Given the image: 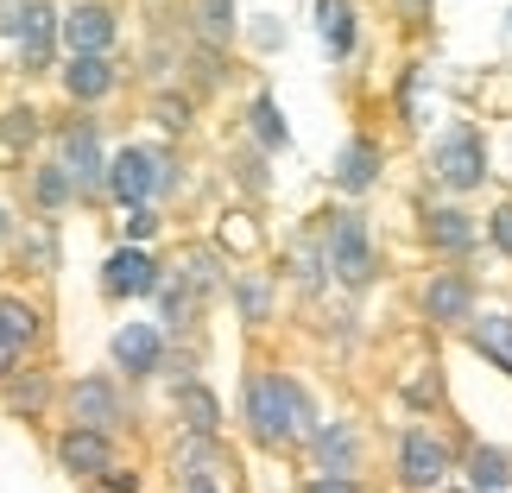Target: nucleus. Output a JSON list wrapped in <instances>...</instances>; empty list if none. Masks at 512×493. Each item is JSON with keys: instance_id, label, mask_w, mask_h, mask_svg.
Here are the masks:
<instances>
[{"instance_id": "nucleus-22", "label": "nucleus", "mask_w": 512, "mask_h": 493, "mask_svg": "<svg viewBox=\"0 0 512 493\" xmlns=\"http://www.w3.org/2000/svg\"><path fill=\"white\" fill-rule=\"evenodd\" d=\"M468 487L475 493H506L512 487V456L506 449H468Z\"/></svg>"}, {"instance_id": "nucleus-20", "label": "nucleus", "mask_w": 512, "mask_h": 493, "mask_svg": "<svg viewBox=\"0 0 512 493\" xmlns=\"http://www.w3.org/2000/svg\"><path fill=\"white\" fill-rule=\"evenodd\" d=\"M317 38L336 64L354 57V0H317Z\"/></svg>"}, {"instance_id": "nucleus-19", "label": "nucleus", "mask_w": 512, "mask_h": 493, "mask_svg": "<svg viewBox=\"0 0 512 493\" xmlns=\"http://www.w3.org/2000/svg\"><path fill=\"white\" fill-rule=\"evenodd\" d=\"M184 19H190V38H196V45H215V51H222L228 38L241 32V19H234V0H190Z\"/></svg>"}, {"instance_id": "nucleus-16", "label": "nucleus", "mask_w": 512, "mask_h": 493, "mask_svg": "<svg viewBox=\"0 0 512 493\" xmlns=\"http://www.w3.org/2000/svg\"><path fill=\"white\" fill-rule=\"evenodd\" d=\"M64 95L70 102H102V95H114V83H121V70H114L108 51H89V57H70L64 70Z\"/></svg>"}, {"instance_id": "nucleus-12", "label": "nucleus", "mask_w": 512, "mask_h": 493, "mask_svg": "<svg viewBox=\"0 0 512 493\" xmlns=\"http://www.w3.org/2000/svg\"><path fill=\"white\" fill-rule=\"evenodd\" d=\"M57 462H64L70 475H83V481H102L108 468H114V443H108V430L70 424L64 437H57Z\"/></svg>"}, {"instance_id": "nucleus-38", "label": "nucleus", "mask_w": 512, "mask_h": 493, "mask_svg": "<svg viewBox=\"0 0 512 493\" xmlns=\"http://www.w3.org/2000/svg\"><path fill=\"white\" fill-rule=\"evenodd\" d=\"M506 38H512V19H506Z\"/></svg>"}, {"instance_id": "nucleus-35", "label": "nucleus", "mask_w": 512, "mask_h": 493, "mask_svg": "<svg viewBox=\"0 0 512 493\" xmlns=\"http://www.w3.org/2000/svg\"><path fill=\"white\" fill-rule=\"evenodd\" d=\"M13 367H19V348H13V342H0V380H13Z\"/></svg>"}, {"instance_id": "nucleus-18", "label": "nucleus", "mask_w": 512, "mask_h": 493, "mask_svg": "<svg viewBox=\"0 0 512 493\" xmlns=\"http://www.w3.org/2000/svg\"><path fill=\"white\" fill-rule=\"evenodd\" d=\"M177 418H184L190 437H222V399H215L203 380H184V386H177Z\"/></svg>"}, {"instance_id": "nucleus-23", "label": "nucleus", "mask_w": 512, "mask_h": 493, "mask_svg": "<svg viewBox=\"0 0 512 493\" xmlns=\"http://www.w3.org/2000/svg\"><path fill=\"white\" fill-rule=\"evenodd\" d=\"M247 127H253V140H260V152H285V146H291V127H285V114H279V102H272L266 89L253 95Z\"/></svg>"}, {"instance_id": "nucleus-1", "label": "nucleus", "mask_w": 512, "mask_h": 493, "mask_svg": "<svg viewBox=\"0 0 512 493\" xmlns=\"http://www.w3.org/2000/svg\"><path fill=\"white\" fill-rule=\"evenodd\" d=\"M241 418L253 430V443H266V449H291V443H304L310 430H317V405H310V392L291 380V373H247V392H241Z\"/></svg>"}, {"instance_id": "nucleus-15", "label": "nucleus", "mask_w": 512, "mask_h": 493, "mask_svg": "<svg viewBox=\"0 0 512 493\" xmlns=\"http://www.w3.org/2000/svg\"><path fill=\"white\" fill-rule=\"evenodd\" d=\"M380 165H386V152H380V140H361V133H354V140L336 152V190L342 196H367L373 184H380Z\"/></svg>"}, {"instance_id": "nucleus-11", "label": "nucleus", "mask_w": 512, "mask_h": 493, "mask_svg": "<svg viewBox=\"0 0 512 493\" xmlns=\"http://www.w3.org/2000/svg\"><path fill=\"white\" fill-rule=\"evenodd\" d=\"M418 304L437 329H462V323H475V279L468 272H430Z\"/></svg>"}, {"instance_id": "nucleus-5", "label": "nucleus", "mask_w": 512, "mask_h": 493, "mask_svg": "<svg viewBox=\"0 0 512 493\" xmlns=\"http://www.w3.org/2000/svg\"><path fill=\"white\" fill-rule=\"evenodd\" d=\"M0 32L19 38V70L38 76V70H51V57H57L64 13H51V0H19V7H0Z\"/></svg>"}, {"instance_id": "nucleus-32", "label": "nucleus", "mask_w": 512, "mask_h": 493, "mask_svg": "<svg viewBox=\"0 0 512 493\" xmlns=\"http://www.w3.org/2000/svg\"><path fill=\"white\" fill-rule=\"evenodd\" d=\"M304 493H361V481H354V475H310Z\"/></svg>"}, {"instance_id": "nucleus-4", "label": "nucleus", "mask_w": 512, "mask_h": 493, "mask_svg": "<svg viewBox=\"0 0 512 493\" xmlns=\"http://www.w3.org/2000/svg\"><path fill=\"white\" fill-rule=\"evenodd\" d=\"M430 177H437L443 190H481L487 184V140H481V127H443L437 133V146H430Z\"/></svg>"}, {"instance_id": "nucleus-3", "label": "nucleus", "mask_w": 512, "mask_h": 493, "mask_svg": "<svg viewBox=\"0 0 512 493\" xmlns=\"http://www.w3.org/2000/svg\"><path fill=\"white\" fill-rule=\"evenodd\" d=\"M171 190V152L165 146H121L108 159V196L121 209H140Z\"/></svg>"}, {"instance_id": "nucleus-10", "label": "nucleus", "mask_w": 512, "mask_h": 493, "mask_svg": "<svg viewBox=\"0 0 512 493\" xmlns=\"http://www.w3.org/2000/svg\"><path fill=\"white\" fill-rule=\"evenodd\" d=\"M114 38H121V19H114V7H102V0H76V7H64V51H70V57L114 51Z\"/></svg>"}, {"instance_id": "nucleus-36", "label": "nucleus", "mask_w": 512, "mask_h": 493, "mask_svg": "<svg viewBox=\"0 0 512 493\" xmlns=\"http://www.w3.org/2000/svg\"><path fill=\"white\" fill-rule=\"evenodd\" d=\"M399 13L411 19V26H418V19H430V0H399Z\"/></svg>"}, {"instance_id": "nucleus-30", "label": "nucleus", "mask_w": 512, "mask_h": 493, "mask_svg": "<svg viewBox=\"0 0 512 493\" xmlns=\"http://www.w3.org/2000/svg\"><path fill=\"white\" fill-rule=\"evenodd\" d=\"M487 241H494V253L512 260V203H494V215H487Z\"/></svg>"}, {"instance_id": "nucleus-21", "label": "nucleus", "mask_w": 512, "mask_h": 493, "mask_svg": "<svg viewBox=\"0 0 512 493\" xmlns=\"http://www.w3.org/2000/svg\"><path fill=\"white\" fill-rule=\"evenodd\" d=\"M76 196H83V184H76V177H70V165H64V159H57V165H38V171H32V203L45 209V215L70 209Z\"/></svg>"}, {"instance_id": "nucleus-29", "label": "nucleus", "mask_w": 512, "mask_h": 493, "mask_svg": "<svg viewBox=\"0 0 512 493\" xmlns=\"http://www.w3.org/2000/svg\"><path fill=\"white\" fill-rule=\"evenodd\" d=\"M190 108H196L190 95H152V121H159L165 133H184L190 127Z\"/></svg>"}, {"instance_id": "nucleus-25", "label": "nucleus", "mask_w": 512, "mask_h": 493, "mask_svg": "<svg viewBox=\"0 0 512 493\" xmlns=\"http://www.w3.org/2000/svg\"><path fill=\"white\" fill-rule=\"evenodd\" d=\"M468 342H475V354H487L500 373H512V317H481V323H468Z\"/></svg>"}, {"instance_id": "nucleus-28", "label": "nucleus", "mask_w": 512, "mask_h": 493, "mask_svg": "<svg viewBox=\"0 0 512 493\" xmlns=\"http://www.w3.org/2000/svg\"><path fill=\"white\" fill-rule=\"evenodd\" d=\"M241 310H247V323L272 317V279H266V272H247V279H241Z\"/></svg>"}, {"instance_id": "nucleus-17", "label": "nucleus", "mask_w": 512, "mask_h": 493, "mask_svg": "<svg viewBox=\"0 0 512 493\" xmlns=\"http://www.w3.org/2000/svg\"><path fill=\"white\" fill-rule=\"evenodd\" d=\"M304 443H310V462H317V475H354V468H361V443H354L348 424H317Z\"/></svg>"}, {"instance_id": "nucleus-7", "label": "nucleus", "mask_w": 512, "mask_h": 493, "mask_svg": "<svg viewBox=\"0 0 512 493\" xmlns=\"http://www.w3.org/2000/svg\"><path fill=\"white\" fill-rule=\"evenodd\" d=\"M159 285H165V266L152 260L140 241H127V247L108 253V266H102V291H108V298H146V291H159Z\"/></svg>"}, {"instance_id": "nucleus-8", "label": "nucleus", "mask_w": 512, "mask_h": 493, "mask_svg": "<svg viewBox=\"0 0 512 493\" xmlns=\"http://www.w3.org/2000/svg\"><path fill=\"white\" fill-rule=\"evenodd\" d=\"M57 152H64L70 177L83 184V196L108 190V152H102V127H95V121H70L64 133H57Z\"/></svg>"}, {"instance_id": "nucleus-14", "label": "nucleus", "mask_w": 512, "mask_h": 493, "mask_svg": "<svg viewBox=\"0 0 512 493\" xmlns=\"http://www.w3.org/2000/svg\"><path fill=\"white\" fill-rule=\"evenodd\" d=\"M114 367L133 373V380H152V373L165 367V342H159V329H152V323H127V329H114Z\"/></svg>"}, {"instance_id": "nucleus-6", "label": "nucleus", "mask_w": 512, "mask_h": 493, "mask_svg": "<svg viewBox=\"0 0 512 493\" xmlns=\"http://www.w3.org/2000/svg\"><path fill=\"white\" fill-rule=\"evenodd\" d=\"M399 481L411 493H437L449 481V443L437 430H405L399 437Z\"/></svg>"}, {"instance_id": "nucleus-27", "label": "nucleus", "mask_w": 512, "mask_h": 493, "mask_svg": "<svg viewBox=\"0 0 512 493\" xmlns=\"http://www.w3.org/2000/svg\"><path fill=\"white\" fill-rule=\"evenodd\" d=\"M38 121H45L38 108H7V114H0V146H7V152H26L38 133H45Z\"/></svg>"}, {"instance_id": "nucleus-37", "label": "nucleus", "mask_w": 512, "mask_h": 493, "mask_svg": "<svg viewBox=\"0 0 512 493\" xmlns=\"http://www.w3.org/2000/svg\"><path fill=\"white\" fill-rule=\"evenodd\" d=\"M0 234H7V209H0Z\"/></svg>"}, {"instance_id": "nucleus-9", "label": "nucleus", "mask_w": 512, "mask_h": 493, "mask_svg": "<svg viewBox=\"0 0 512 493\" xmlns=\"http://www.w3.org/2000/svg\"><path fill=\"white\" fill-rule=\"evenodd\" d=\"M70 424H89V430H114V424H127V399H121V386H114L108 373H83V380L70 386Z\"/></svg>"}, {"instance_id": "nucleus-33", "label": "nucleus", "mask_w": 512, "mask_h": 493, "mask_svg": "<svg viewBox=\"0 0 512 493\" xmlns=\"http://www.w3.org/2000/svg\"><path fill=\"white\" fill-rule=\"evenodd\" d=\"M184 493H228L215 475H203V468H190V481H184Z\"/></svg>"}, {"instance_id": "nucleus-13", "label": "nucleus", "mask_w": 512, "mask_h": 493, "mask_svg": "<svg viewBox=\"0 0 512 493\" xmlns=\"http://www.w3.org/2000/svg\"><path fill=\"white\" fill-rule=\"evenodd\" d=\"M481 241V222L468 209L456 203H437V209H424V247L430 253H449V260H462V253H475Z\"/></svg>"}, {"instance_id": "nucleus-26", "label": "nucleus", "mask_w": 512, "mask_h": 493, "mask_svg": "<svg viewBox=\"0 0 512 493\" xmlns=\"http://www.w3.org/2000/svg\"><path fill=\"white\" fill-rule=\"evenodd\" d=\"M0 386H7V411H19V418H38L45 399H51L45 373H13V380H0Z\"/></svg>"}, {"instance_id": "nucleus-31", "label": "nucleus", "mask_w": 512, "mask_h": 493, "mask_svg": "<svg viewBox=\"0 0 512 493\" xmlns=\"http://www.w3.org/2000/svg\"><path fill=\"white\" fill-rule=\"evenodd\" d=\"M159 234V209L140 203V209H127V241H152Z\"/></svg>"}, {"instance_id": "nucleus-34", "label": "nucleus", "mask_w": 512, "mask_h": 493, "mask_svg": "<svg viewBox=\"0 0 512 493\" xmlns=\"http://www.w3.org/2000/svg\"><path fill=\"white\" fill-rule=\"evenodd\" d=\"M102 487H108V493H140V481H133V475H121V468H108V475H102Z\"/></svg>"}, {"instance_id": "nucleus-2", "label": "nucleus", "mask_w": 512, "mask_h": 493, "mask_svg": "<svg viewBox=\"0 0 512 493\" xmlns=\"http://www.w3.org/2000/svg\"><path fill=\"white\" fill-rule=\"evenodd\" d=\"M323 272L348 291L373 285V272H380V260H373V234H367V215L361 209H342L329 215V234H323Z\"/></svg>"}, {"instance_id": "nucleus-24", "label": "nucleus", "mask_w": 512, "mask_h": 493, "mask_svg": "<svg viewBox=\"0 0 512 493\" xmlns=\"http://www.w3.org/2000/svg\"><path fill=\"white\" fill-rule=\"evenodd\" d=\"M38 329H45L38 304H26V298H0V342H13L19 354H26V348L38 342Z\"/></svg>"}]
</instances>
